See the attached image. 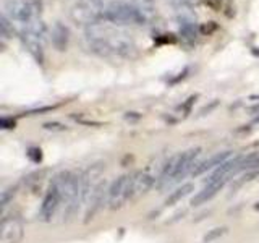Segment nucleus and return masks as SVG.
<instances>
[{
	"mask_svg": "<svg viewBox=\"0 0 259 243\" xmlns=\"http://www.w3.org/2000/svg\"><path fill=\"white\" fill-rule=\"evenodd\" d=\"M86 43L93 52L101 57H132L136 51L135 40L128 32L101 23L89 24L86 28Z\"/></svg>",
	"mask_w": 259,
	"mask_h": 243,
	"instance_id": "f257e3e1",
	"label": "nucleus"
},
{
	"mask_svg": "<svg viewBox=\"0 0 259 243\" xmlns=\"http://www.w3.org/2000/svg\"><path fill=\"white\" fill-rule=\"evenodd\" d=\"M52 185L62 198L63 221H68L71 216L76 214L79 205H83L79 196V174L76 175L70 170H62L52 178Z\"/></svg>",
	"mask_w": 259,
	"mask_h": 243,
	"instance_id": "f03ea898",
	"label": "nucleus"
},
{
	"mask_svg": "<svg viewBox=\"0 0 259 243\" xmlns=\"http://www.w3.org/2000/svg\"><path fill=\"white\" fill-rule=\"evenodd\" d=\"M18 34L23 46L26 51L32 55L37 63H44V54H46V40H47V28L42 20V10H39L32 20L18 29Z\"/></svg>",
	"mask_w": 259,
	"mask_h": 243,
	"instance_id": "7ed1b4c3",
	"label": "nucleus"
},
{
	"mask_svg": "<svg viewBox=\"0 0 259 243\" xmlns=\"http://www.w3.org/2000/svg\"><path fill=\"white\" fill-rule=\"evenodd\" d=\"M5 16L12 23V28L15 26L16 31L28 24L32 16L39 10H42L40 0H5Z\"/></svg>",
	"mask_w": 259,
	"mask_h": 243,
	"instance_id": "20e7f679",
	"label": "nucleus"
},
{
	"mask_svg": "<svg viewBox=\"0 0 259 243\" xmlns=\"http://www.w3.org/2000/svg\"><path fill=\"white\" fill-rule=\"evenodd\" d=\"M102 18L113 24H135L141 26L146 23V16L140 8H136L130 4H112L104 10Z\"/></svg>",
	"mask_w": 259,
	"mask_h": 243,
	"instance_id": "39448f33",
	"label": "nucleus"
},
{
	"mask_svg": "<svg viewBox=\"0 0 259 243\" xmlns=\"http://www.w3.org/2000/svg\"><path fill=\"white\" fill-rule=\"evenodd\" d=\"M130 198H133V175L125 174L110 185L107 205L112 211H117L123 208Z\"/></svg>",
	"mask_w": 259,
	"mask_h": 243,
	"instance_id": "423d86ee",
	"label": "nucleus"
},
{
	"mask_svg": "<svg viewBox=\"0 0 259 243\" xmlns=\"http://www.w3.org/2000/svg\"><path fill=\"white\" fill-rule=\"evenodd\" d=\"M2 243H21L24 238V224L18 216H5L0 224Z\"/></svg>",
	"mask_w": 259,
	"mask_h": 243,
	"instance_id": "0eeeda50",
	"label": "nucleus"
},
{
	"mask_svg": "<svg viewBox=\"0 0 259 243\" xmlns=\"http://www.w3.org/2000/svg\"><path fill=\"white\" fill-rule=\"evenodd\" d=\"M109 188L110 186L107 185V182H101L94 186V190L91 193V196L88 199V209H86V214H84V222L88 224L89 221H93L96 217V214L99 213L102 209L104 202L109 201Z\"/></svg>",
	"mask_w": 259,
	"mask_h": 243,
	"instance_id": "6e6552de",
	"label": "nucleus"
},
{
	"mask_svg": "<svg viewBox=\"0 0 259 243\" xmlns=\"http://www.w3.org/2000/svg\"><path fill=\"white\" fill-rule=\"evenodd\" d=\"M60 206H62V198H60L59 191L55 190V186L51 183V186H49V190L42 199V205H40V209H39V219L42 222H51Z\"/></svg>",
	"mask_w": 259,
	"mask_h": 243,
	"instance_id": "1a4fd4ad",
	"label": "nucleus"
},
{
	"mask_svg": "<svg viewBox=\"0 0 259 243\" xmlns=\"http://www.w3.org/2000/svg\"><path fill=\"white\" fill-rule=\"evenodd\" d=\"M227 182H229V178H209V180L206 182V185H204V188H202L201 191H198L193 196L191 205L193 206H201V205H204V202L210 201L219 191L224 188Z\"/></svg>",
	"mask_w": 259,
	"mask_h": 243,
	"instance_id": "9d476101",
	"label": "nucleus"
},
{
	"mask_svg": "<svg viewBox=\"0 0 259 243\" xmlns=\"http://www.w3.org/2000/svg\"><path fill=\"white\" fill-rule=\"evenodd\" d=\"M159 177L154 175L149 170H141V172L133 174V198L143 196L148 193L154 183H157Z\"/></svg>",
	"mask_w": 259,
	"mask_h": 243,
	"instance_id": "9b49d317",
	"label": "nucleus"
},
{
	"mask_svg": "<svg viewBox=\"0 0 259 243\" xmlns=\"http://www.w3.org/2000/svg\"><path fill=\"white\" fill-rule=\"evenodd\" d=\"M230 157H233L232 151L217 152V154H214V156H210V157L206 159V160H199V164L196 166V169L193 170V174H191V175L199 177L201 174L207 172V170H212V169H217L219 166H222L224 162H227Z\"/></svg>",
	"mask_w": 259,
	"mask_h": 243,
	"instance_id": "f8f14e48",
	"label": "nucleus"
},
{
	"mask_svg": "<svg viewBox=\"0 0 259 243\" xmlns=\"http://www.w3.org/2000/svg\"><path fill=\"white\" fill-rule=\"evenodd\" d=\"M68 36H70V31L68 28L62 24L60 21L54 24V28L51 31V39H52V44L57 51H67V46H68Z\"/></svg>",
	"mask_w": 259,
	"mask_h": 243,
	"instance_id": "ddd939ff",
	"label": "nucleus"
},
{
	"mask_svg": "<svg viewBox=\"0 0 259 243\" xmlns=\"http://www.w3.org/2000/svg\"><path fill=\"white\" fill-rule=\"evenodd\" d=\"M178 23H180V34L185 40H194L198 36V24L196 20H194L193 15L183 13L180 18H178Z\"/></svg>",
	"mask_w": 259,
	"mask_h": 243,
	"instance_id": "4468645a",
	"label": "nucleus"
},
{
	"mask_svg": "<svg viewBox=\"0 0 259 243\" xmlns=\"http://www.w3.org/2000/svg\"><path fill=\"white\" fill-rule=\"evenodd\" d=\"M193 191H194V185L193 183H185V185H182L180 188H177L175 191H172V193L168 194L167 199H165V206H174V205H177V202H180L183 198H186Z\"/></svg>",
	"mask_w": 259,
	"mask_h": 243,
	"instance_id": "2eb2a0df",
	"label": "nucleus"
},
{
	"mask_svg": "<svg viewBox=\"0 0 259 243\" xmlns=\"http://www.w3.org/2000/svg\"><path fill=\"white\" fill-rule=\"evenodd\" d=\"M15 194H16V186H8V188L2 191V194H0V206H2V209H5L10 205V201H13Z\"/></svg>",
	"mask_w": 259,
	"mask_h": 243,
	"instance_id": "dca6fc26",
	"label": "nucleus"
},
{
	"mask_svg": "<svg viewBox=\"0 0 259 243\" xmlns=\"http://www.w3.org/2000/svg\"><path fill=\"white\" fill-rule=\"evenodd\" d=\"M225 233H227V229H225V227H215V229L209 230V232L204 235V238H202V241H204V243H212V241H215V240L221 238L222 235H225Z\"/></svg>",
	"mask_w": 259,
	"mask_h": 243,
	"instance_id": "f3484780",
	"label": "nucleus"
},
{
	"mask_svg": "<svg viewBox=\"0 0 259 243\" xmlns=\"http://www.w3.org/2000/svg\"><path fill=\"white\" fill-rule=\"evenodd\" d=\"M42 127L47 132H65V130H67V127L60 124V122H46Z\"/></svg>",
	"mask_w": 259,
	"mask_h": 243,
	"instance_id": "a211bd4d",
	"label": "nucleus"
},
{
	"mask_svg": "<svg viewBox=\"0 0 259 243\" xmlns=\"http://www.w3.org/2000/svg\"><path fill=\"white\" fill-rule=\"evenodd\" d=\"M28 157L34 162V164H39L40 160H42V151L39 148H29L28 149Z\"/></svg>",
	"mask_w": 259,
	"mask_h": 243,
	"instance_id": "6ab92c4d",
	"label": "nucleus"
},
{
	"mask_svg": "<svg viewBox=\"0 0 259 243\" xmlns=\"http://www.w3.org/2000/svg\"><path fill=\"white\" fill-rule=\"evenodd\" d=\"M245 104L253 112H259V96H249Z\"/></svg>",
	"mask_w": 259,
	"mask_h": 243,
	"instance_id": "aec40b11",
	"label": "nucleus"
},
{
	"mask_svg": "<svg viewBox=\"0 0 259 243\" xmlns=\"http://www.w3.org/2000/svg\"><path fill=\"white\" fill-rule=\"evenodd\" d=\"M0 127H2L4 130H10V128L16 127V122H15V118L2 117V118H0Z\"/></svg>",
	"mask_w": 259,
	"mask_h": 243,
	"instance_id": "412c9836",
	"label": "nucleus"
},
{
	"mask_svg": "<svg viewBox=\"0 0 259 243\" xmlns=\"http://www.w3.org/2000/svg\"><path fill=\"white\" fill-rule=\"evenodd\" d=\"M196 0H174V4L178 7V8H182V10H185V8H188L191 7Z\"/></svg>",
	"mask_w": 259,
	"mask_h": 243,
	"instance_id": "4be33fe9",
	"label": "nucleus"
},
{
	"mask_svg": "<svg viewBox=\"0 0 259 243\" xmlns=\"http://www.w3.org/2000/svg\"><path fill=\"white\" fill-rule=\"evenodd\" d=\"M206 2V5H209L210 8H212V10H221V7H222V2L224 0H204Z\"/></svg>",
	"mask_w": 259,
	"mask_h": 243,
	"instance_id": "5701e85b",
	"label": "nucleus"
},
{
	"mask_svg": "<svg viewBox=\"0 0 259 243\" xmlns=\"http://www.w3.org/2000/svg\"><path fill=\"white\" fill-rule=\"evenodd\" d=\"M175 40H177V39H175V36H174V34H162V37H159V39H157V43H159V44H162V43H165V44H167V43L174 44Z\"/></svg>",
	"mask_w": 259,
	"mask_h": 243,
	"instance_id": "b1692460",
	"label": "nucleus"
},
{
	"mask_svg": "<svg viewBox=\"0 0 259 243\" xmlns=\"http://www.w3.org/2000/svg\"><path fill=\"white\" fill-rule=\"evenodd\" d=\"M215 28H217V24H215L214 21H209V24H206V26H201V28H199V31H201V32H207V34H210V32H212Z\"/></svg>",
	"mask_w": 259,
	"mask_h": 243,
	"instance_id": "393cba45",
	"label": "nucleus"
},
{
	"mask_svg": "<svg viewBox=\"0 0 259 243\" xmlns=\"http://www.w3.org/2000/svg\"><path fill=\"white\" fill-rule=\"evenodd\" d=\"M256 209H257V211H259V202H257V205H256Z\"/></svg>",
	"mask_w": 259,
	"mask_h": 243,
	"instance_id": "a878e982",
	"label": "nucleus"
}]
</instances>
